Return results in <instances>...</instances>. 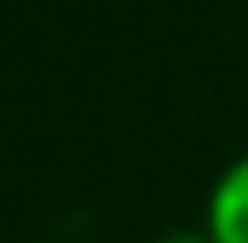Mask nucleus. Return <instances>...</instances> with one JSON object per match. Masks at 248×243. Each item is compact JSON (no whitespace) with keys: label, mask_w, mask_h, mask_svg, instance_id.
<instances>
[{"label":"nucleus","mask_w":248,"mask_h":243,"mask_svg":"<svg viewBox=\"0 0 248 243\" xmlns=\"http://www.w3.org/2000/svg\"><path fill=\"white\" fill-rule=\"evenodd\" d=\"M202 233L213 243H248V152H238L213 178L202 203Z\"/></svg>","instance_id":"1"},{"label":"nucleus","mask_w":248,"mask_h":243,"mask_svg":"<svg viewBox=\"0 0 248 243\" xmlns=\"http://www.w3.org/2000/svg\"><path fill=\"white\" fill-rule=\"evenodd\" d=\"M157 243H213V238L202 233V223H198V228H167Z\"/></svg>","instance_id":"2"}]
</instances>
